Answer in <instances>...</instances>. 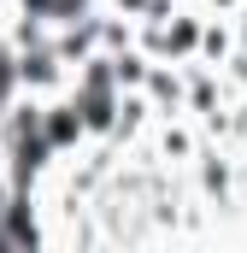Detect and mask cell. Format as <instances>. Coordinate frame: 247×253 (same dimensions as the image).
<instances>
[{
  "label": "cell",
  "instance_id": "1",
  "mask_svg": "<svg viewBox=\"0 0 247 253\" xmlns=\"http://www.w3.org/2000/svg\"><path fill=\"white\" fill-rule=\"evenodd\" d=\"M236 6H242V0H200V12H206V18H230Z\"/></svg>",
  "mask_w": 247,
  "mask_h": 253
},
{
  "label": "cell",
  "instance_id": "2",
  "mask_svg": "<svg viewBox=\"0 0 247 253\" xmlns=\"http://www.w3.org/2000/svg\"><path fill=\"white\" fill-rule=\"evenodd\" d=\"M230 24H236V47H247V0L230 12Z\"/></svg>",
  "mask_w": 247,
  "mask_h": 253
}]
</instances>
